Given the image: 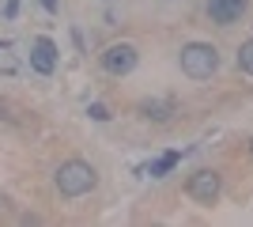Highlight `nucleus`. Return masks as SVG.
I'll use <instances>...</instances> for the list:
<instances>
[{
  "instance_id": "nucleus-5",
  "label": "nucleus",
  "mask_w": 253,
  "mask_h": 227,
  "mask_svg": "<svg viewBox=\"0 0 253 227\" xmlns=\"http://www.w3.org/2000/svg\"><path fill=\"white\" fill-rule=\"evenodd\" d=\"M31 68L38 76H53L57 72V45H53V38H34L31 42Z\"/></svg>"
},
{
  "instance_id": "nucleus-13",
  "label": "nucleus",
  "mask_w": 253,
  "mask_h": 227,
  "mask_svg": "<svg viewBox=\"0 0 253 227\" xmlns=\"http://www.w3.org/2000/svg\"><path fill=\"white\" fill-rule=\"evenodd\" d=\"M0 49H11V38H0Z\"/></svg>"
},
{
  "instance_id": "nucleus-3",
  "label": "nucleus",
  "mask_w": 253,
  "mask_h": 227,
  "mask_svg": "<svg viewBox=\"0 0 253 227\" xmlns=\"http://www.w3.org/2000/svg\"><path fill=\"white\" fill-rule=\"evenodd\" d=\"M185 193L197 201V205H215L223 193V174L215 167H201V171L189 174V182H185Z\"/></svg>"
},
{
  "instance_id": "nucleus-8",
  "label": "nucleus",
  "mask_w": 253,
  "mask_h": 227,
  "mask_svg": "<svg viewBox=\"0 0 253 227\" xmlns=\"http://www.w3.org/2000/svg\"><path fill=\"white\" fill-rule=\"evenodd\" d=\"M181 163V151H167V155H159L155 163H148V167H140V174H151V178H167L174 167Z\"/></svg>"
},
{
  "instance_id": "nucleus-2",
  "label": "nucleus",
  "mask_w": 253,
  "mask_h": 227,
  "mask_svg": "<svg viewBox=\"0 0 253 227\" xmlns=\"http://www.w3.org/2000/svg\"><path fill=\"white\" fill-rule=\"evenodd\" d=\"M178 65L189 80H211L215 68H219V49L211 42H189V45H181Z\"/></svg>"
},
{
  "instance_id": "nucleus-12",
  "label": "nucleus",
  "mask_w": 253,
  "mask_h": 227,
  "mask_svg": "<svg viewBox=\"0 0 253 227\" xmlns=\"http://www.w3.org/2000/svg\"><path fill=\"white\" fill-rule=\"evenodd\" d=\"M38 4H42L49 15H57V11H61V0H38Z\"/></svg>"
},
{
  "instance_id": "nucleus-9",
  "label": "nucleus",
  "mask_w": 253,
  "mask_h": 227,
  "mask_svg": "<svg viewBox=\"0 0 253 227\" xmlns=\"http://www.w3.org/2000/svg\"><path fill=\"white\" fill-rule=\"evenodd\" d=\"M238 68H242L246 76H253V38H246V42L238 45Z\"/></svg>"
},
{
  "instance_id": "nucleus-10",
  "label": "nucleus",
  "mask_w": 253,
  "mask_h": 227,
  "mask_svg": "<svg viewBox=\"0 0 253 227\" xmlns=\"http://www.w3.org/2000/svg\"><path fill=\"white\" fill-rule=\"evenodd\" d=\"M87 114H91V121H110V118H114L106 102H91V106H87Z\"/></svg>"
},
{
  "instance_id": "nucleus-14",
  "label": "nucleus",
  "mask_w": 253,
  "mask_h": 227,
  "mask_svg": "<svg viewBox=\"0 0 253 227\" xmlns=\"http://www.w3.org/2000/svg\"><path fill=\"white\" fill-rule=\"evenodd\" d=\"M250 155H253V140H250Z\"/></svg>"
},
{
  "instance_id": "nucleus-6",
  "label": "nucleus",
  "mask_w": 253,
  "mask_h": 227,
  "mask_svg": "<svg viewBox=\"0 0 253 227\" xmlns=\"http://www.w3.org/2000/svg\"><path fill=\"white\" fill-rule=\"evenodd\" d=\"M246 8H250V0H208V15H211V23H219V27L238 23L246 15Z\"/></svg>"
},
{
  "instance_id": "nucleus-4",
  "label": "nucleus",
  "mask_w": 253,
  "mask_h": 227,
  "mask_svg": "<svg viewBox=\"0 0 253 227\" xmlns=\"http://www.w3.org/2000/svg\"><path fill=\"white\" fill-rule=\"evenodd\" d=\"M136 61H140V53L132 42H114V45H106V53H102V68L110 76H128L136 68Z\"/></svg>"
},
{
  "instance_id": "nucleus-7",
  "label": "nucleus",
  "mask_w": 253,
  "mask_h": 227,
  "mask_svg": "<svg viewBox=\"0 0 253 227\" xmlns=\"http://www.w3.org/2000/svg\"><path fill=\"white\" fill-rule=\"evenodd\" d=\"M136 110H140V118L159 121V125L174 118V102H170V98H144V102H140Z\"/></svg>"
},
{
  "instance_id": "nucleus-1",
  "label": "nucleus",
  "mask_w": 253,
  "mask_h": 227,
  "mask_svg": "<svg viewBox=\"0 0 253 227\" xmlns=\"http://www.w3.org/2000/svg\"><path fill=\"white\" fill-rule=\"evenodd\" d=\"M53 185H57V193H61V197L76 201V197H87L98 185V171L87 159H64L61 167L53 171Z\"/></svg>"
},
{
  "instance_id": "nucleus-11",
  "label": "nucleus",
  "mask_w": 253,
  "mask_h": 227,
  "mask_svg": "<svg viewBox=\"0 0 253 227\" xmlns=\"http://www.w3.org/2000/svg\"><path fill=\"white\" fill-rule=\"evenodd\" d=\"M19 4H23V0H8V4H4V15L15 19V15H19Z\"/></svg>"
}]
</instances>
